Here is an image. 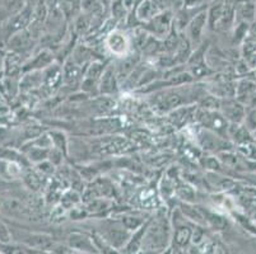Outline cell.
Instances as JSON below:
<instances>
[{"label":"cell","instance_id":"6da1fadb","mask_svg":"<svg viewBox=\"0 0 256 254\" xmlns=\"http://www.w3.org/2000/svg\"><path fill=\"white\" fill-rule=\"evenodd\" d=\"M204 94H206V90L203 81H194L180 87L157 90L146 95L148 97L146 102L154 111L168 115L170 112L182 106L196 104Z\"/></svg>","mask_w":256,"mask_h":254},{"label":"cell","instance_id":"7a4b0ae2","mask_svg":"<svg viewBox=\"0 0 256 254\" xmlns=\"http://www.w3.org/2000/svg\"><path fill=\"white\" fill-rule=\"evenodd\" d=\"M171 238V223L164 214H157L150 219L144 234L142 252L144 254H156L164 252Z\"/></svg>","mask_w":256,"mask_h":254},{"label":"cell","instance_id":"3957f363","mask_svg":"<svg viewBox=\"0 0 256 254\" xmlns=\"http://www.w3.org/2000/svg\"><path fill=\"white\" fill-rule=\"evenodd\" d=\"M97 234L101 235L107 243H110L111 246L115 247L116 249L121 251L126 246L129 242L130 237L132 233L129 232L126 228L121 224V221L114 220V219H106L100 223V229L96 232Z\"/></svg>","mask_w":256,"mask_h":254},{"label":"cell","instance_id":"277c9868","mask_svg":"<svg viewBox=\"0 0 256 254\" xmlns=\"http://www.w3.org/2000/svg\"><path fill=\"white\" fill-rule=\"evenodd\" d=\"M194 123L198 126L220 135L223 139H228V129H230V122L223 117L220 111H209V109H202L198 107L196 113H195Z\"/></svg>","mask_w":256,"mask_h":254},{"label":"cell","instance_id":"5b68a950","mask_svg":"<svg viewBox=\"0 0 256 254\" xmlns=\"http://www.w3.org/2000/svg\"><path fill=\"white\" fill-rule=\"evenodd\" d=\"M195 140H196V144L202 150L206 151V153L210 154H220L222 151L227 150H234V145L227 139H223L220 135L214 134V132L208 131V130L200 127L195 123Z\"/></svg>","mask_w":256,"mask_h":254},{"label":"cell","instance_id":"8992f818","mask_svg":"<svg viewBox=\"0 0 256 254\" xmlns=\"http://www.w3.org/2000/svg\"><path fill=\"white\" fill-rule=\"evenodd\" d=\"M38 43V39L31 33L28 28L13 34L10 38L6 41L9 52L17 53L23 59V61L28 60L34 52H36V46ZM24 64V62H23Z\"/></svg>","mask_w":256,"mask_h":254},{"label":"cell","instance_id":"52a82bcc","mask_svg":"<svg viewBox=\"0 0 256 254\" xmlns=\"http://www.w3.org/2000/svg\"><path fill=\"white\" fill-rule=\"evenodd\" d=\"M174 11L172 9H167V10L158 13L156 17H153L148 22L142 23L140 27L150 36L164 41V39L168 37V34L174 29Z\"/></svg>","mask_w":256,"mask_h":254},{"label":"cell","instance_id":"ba28073f","mask_svg":"<svg viewBox=\"0 0 256 254\" xmlns=\"http://www.w3.org/2000/svg\"><path fill=\"white\" fill-rule=\"evenodd\" d=\"M104 50L111 55L112 59H120L132 51V36L120 28H115L107 34L104 41Z\"/></svg>","mask_w":256,"mask_h":254},{"label":"cell","instance_id":"9c48e42d","mask_svg":"<svg viewBox=\"0 0 256 254\" xmlns=\"http://www.w3.org/2000/svg\"><path fill=\"white\" fill-rule=\"evenodd\" d=\"M34 6L27 3V5L22 10L13 14L4 20V23L2 24V31H3L4 38H6V43L13 34L18 33L23 29H27L31 25L32 19H34Z\"/></svg>","mask_w":256,"mask_h":254},{"label":"cell","instance_id":"30bf717a","mask_svg":"<svg viewBox=\"0 0 256 254\" xmlns=\"http://www.w3.org/2000/svg\"><path fill=\"white\" fill-rule=\"evenodd\" d=\"M64 80V73H62V64L59 61L54 62L51 66L44 70V84L40 92L42 93L46 98L58 94L62 87Z\"/></svg>","mask_w":256,"mask_h":254},{"label":"cell","instance_id":"8fae6325","mask_svg":"<svg viewBox=\"0 0 256 254\" xmlns=\"http://www.w3.org/2000/svg\"><path fill=\"white\" fill-rule=\"evenodd\" d=\"M206 29H208V13H206V10L200 11L196 17L188 23V25L184 31V34L192 43V48H196L206 39L204 33H206Z\"/></svg>","mask_w":256,"mask_h":254},{"label":"cell","instance_id":"7c38bea8","mask_svg":"<svg viewBox=\"0 0 256 254\" xmlns=\"http://www.w3.org/2000/svg\"><path fill=\"white\" fill-rule=\"evenodd\" d=\"M56 61V55L52 50L40 47L28 60L24 61L22 66V74L28 73V71H37V70H45Z\"/></svg>","mask_w":256,"mask_h":254},{"label":"cell","instance_id":"4fadbf2b","mask_svg":"<svg viewBox=\"0 0 256 254\" xmlns=\"http://www.w3.org/2000/svg\"><path fill=\"white\" fill-rule=\"evenodd\" d=\"M248 107L237 101L236 98L220 99V112L230 123H244Z\"/></svg>","mask_w":256,"mask_h":254},{"label":"cell","instance_id":"5bb4252c","mask_svg":"<svg viewBox=\"0 0 256 254\" xmlns=\"http://www.w3.org/2000/svg\"><path fill=\"white\" fill-rule=\"evenodd\" d=\"M10 233L12 234L20 235V239H18V241L24 243L28 248L34 249V251L46 252L48 249H52L54 247V241L50 235L40 234V233H20V230L14 229H10Z\"/></svg>","mask_w":256,"mask_h":254},{"label":"cell","instance_id":"9a60e30c","mask_svg":"<svg viewBox=\"0 0 256 254\" xmlns=\"http://www.w3.org/2000/svg\"><path fill=\"white\" fill-rule=\"evenodd\" d=\"M142 60H143V56L139 52H136V51H132L126 56L120 57V59H112L114 66H115L116 70V75H118V81H120V85L126 80L128 76L132 73V70L140 64Z\"/></svg>","mask_w":256,"mask_h":254},{"label":"cell","instance_id":"2e32d148","mask_svg":"<svg viewBox=\"0 0 256 254\" xmlns=\"http://www.w3.org/2000/svg\"><path fill=\"white\" fill-rule=\"evenodd\" d=\"M98 89L100 95H104V97H114L121 90L120 81H118V75H116V70L115 66H114L112 60L108 62L101 79H100Z\"/></svg>","mask_w":256,"mask_h":254},{"label":"cell","instance_id":"e0dca14e","mask_svg":"<svg viewBox=\"0 0 256 254\" xmlns=\"http://www.w3.org/2000/svg\"><path fill=\"white\" fill-rule=\"evenodd\" d=\"M66 244L73 251L83 254H100L92 237L80 232H73L66 238Z\"/></svg>","mask_w":256,"mask_h":254},{"label":"cell","instance_id":"ac0fdd59","mask_svg":"<svg viewBox=\"0 0 256 254\" xmlns=\"http://www.w3.org/2000/svg\"><path fill=\"white\" fill-rule=\"evenodd\" d=\"M206 179L208 182V185L213 188L216 192H228V191H234L237 188V181L232 177H228L223 173H218V172H210L208 171L206 173Z\"/></svg>","mask_w":256,"mask_h":254},{"label":"cell","instance_id":"d6986e66","mask_svg":"<svg viewBox=\"0 0 256 254\" xmlns=\"http://www.w3.org/2000/svg\"><path fill=\"white\" fill-rule=\"evenodd\" d=\"M196 104H190V106H182L180 108H176L174 111L170 112L168 118L174 126L178 127H188L195 120V113H196Z\"/></svg>","mask_w":256,"mask_h":254},{"label":"cell","instance_id":"ffe728a7","mask_svg":"<svg viewBox=\"0 0 256 254\" xmlns=\"http://www.w3.org/2000/svg\"><path fill=\"white\" fill-rule=\"evenodd\" d=\"M209 5V4H208ZM206 6H196V8H188V6H182L178 10L174 11V27L178 29V32H184L186 29V27L188 25V23L192 22L200 11L206 10Z\"/></svg>","mask_w":256,"mask_h":254},{"label":"cell","instance_id":"44dd1931","mask_svg":"<svg viewBox=\"0 0 256 254\" xmlns=\"http://www.w3.org/2000/svg\"><path fill=\"white\" fill-rule=\"evenodd\" d=\"M228 139L234 144V148L240 145H245V144H248L256 140L252 132L244 123H230Z\"/></svg>","mask_w":256,"mask_h":254},{"label":"cell","instance_id":"7402d4cb","mask_svg":"<svg viewBox=\"0 0 256 254\" xmlns=\"http://www.w3.org/2000/svg\"><path fill=\"white\" fill-rule=\"evenodd\" d=\"M256 94V81L250 78H240L237 79L236 84V99L245 104L246 107L250 104L251 99Z\"/></svg>","mask_w":256,"mask_h":254},{"label":"cell","instance_id":"603a6c76","mask_svg":"<svg viewBox=\"0 0 256 254\" xmlns=\"http://www.w3.org/2000/svg\"><path fill=\"white\" fill-rule=\"evenodd\" d=\"M178 210L181 211L185 219H188V221H192L195 225H199V227H208L206 225V215H204L203 207L198 206L195 204H188V202H180L178 205Z\"/></svg>","mask_w":256,"mask_h":254},{"label":"cell","instance_id":"cb8c5ba5","mask_svg":"<svg viewBox=\"0 0 256 254\" xmlns=\"http://www.w3.org/2000/svg\"><path fill=\"white\" fill-rule=\"evenodd\" d=\"M44 84V70L37 71H28L24 73L20 81V92H34L40 90Z\"/></svg>","mask_w":256,"mask_h":254},{"label":"cell","instance_id":"d4e9b609","mask_svg":"<svg viewBox=\"0 0 256 254\" xmlns=\"http://www.w3.org/2000/svg\"><path fill=\"white\" fill-rule=\"evenodd\" d=\"M192 229L188 225H185V216L182 215L180 223L174 225V243L180 249H184L188 247V244L192 242Z\"/></svg>","mask_w":256,"mask_h":254},{"label":"cell","instance_id":"484cf974","mask_svg":"<svg viewBox=\"0 0 256 254\" xmlns=\"http://www.w3.org/2000/svg\"><path fill=\"white\" fill-rule=\"evenodd\" d=\"M82 204V193L73 190V188H66V190L62 192L59 202V205L65 210V211H70V210L80 206Z\"/></svg>","mask_w":256,"mask_h":254},{"label":"cell","instance_id":"4316f807","mask_svg":"<svg viewBox=\"0 0 256 254\" xmlns=\"http://www.w3.org/2000/svg\"><path fill=\"white\" fill-rule=\"evenodd\" d=\"M86 209L88 211V215L101 216L104 213H107L111 207L114 206V202L111 199H106V197H100V199L92 200V201L84 204Z\"/></svg>","mask_w":256,"mask_h":254},{"label":"cell","instance_id":"83f0119b","mask_svg":"<svg viewBox=\"0 0 256 254\" xmlns=\"http://www.w3.org/2000/svg\"><path fill=\"white\" fill-rule=\"evenodd\" d=\"M118 220H120L121 224H122V225H124V227L132 233H134V232H136L138 229H140L144 224L148 221L146 219H144V216H140V215H138V214H134V213L121 214Z\"/></svg>","mask_w":256,"mask_h":254},{"label":"cell","instance_id":"f1b7e54d","mask_svg":"<svg viewBox=\"0 0 256 254\" xmlns=\"http://www.w3.org/2000/svg\"><path fill=\"white\" fill-rule=\"evenodd\" d=\"M108 5H110V18H112L118 24H120L121 22H126L130 10L124 5L122 0H111Z\"/></svg>","mask_w":256,"mask_h":254},{"label":"cell","instance_id":"f546056e","mask_svg":"<svg viewBox=\"0 0 256 254\" xmlns=\"http://www.w3.org/2000/svg\"><path fill=\"white\" fill-rule=\"evenodd\" d=\"M251 23L248 22H237L234 24V29L231 32V42L234 47H241L242 42L245 41L246 36L248 34V31H250Z\"/></svg>","mask_w":256,"mask_h":254},{"label":"cell","instance_id":"4dcf8cb0","mask_svg":"<svg viewBox=\"0 0 256 254\" xmlns=\"http://www.w3.org/2000/svg\"><path fill=\"white\" fill-rule=\"evenodd\" d=\"M23 182H24L26 187L28 188L32 192H38L41 188L44 187V182H45V177H42L37 171L27 172L23 174Z\"/></svg>","mask_w":256,"mask_h":254},{"label":"cell","instance_id":"1f68e13d","mask_svg":"<svg viewBox=\"0 0 256 254\" xmlns=\"http://www.w3.org/2000/svg\"><path fill=\"white\" fill-rule=\"evenodd\" d=\"M48 134H50L51 140H52L54 148L59 149L65 155H68L69 140L66 137V134L64 131H60V130H52V131H48Z\"/></svg>","mask_w":256,"mask_h":254},{"label":"cell","instance_id":"d6a6232c","mask_svg":"<svg viewBox=\"0 0 256 254\" xmlns=\"http://www.w3.org/2000/svg\"><path fill=\"white\" fill-rule=\"evenodd\" d=\"M28 3V0H0V10L6 11L8 17L22 10Z\"/></svg>","mask_w":256,"mask_h":254},{"label":"cell","instance_id":"836d02e7","mask_svg":"<svg viewBox=\"0 0 256 254\" xmlns=\"http://www.w3.org/2000/svg\"><path fill=\"white\" fill-rule=\"evenodd\" d=\"M51 149H42V148H36V146H32L30 148V150L27 151V158H28L30 162L34 163V165L38 164L41 162H45L48 159V154H50Z\"/></svg>","mask_w":256,"mask_h":254},{"label":"cell","instance_id":"e575fe53","mask_svg":"<svg viewBox=\"0 0 256 254\" xmlns=\"http://www.w3.org/2000/svg\"><path fill=\"white\" fill-rule=\"evenodd\" d=\"M34 171L38 172L40 174L42 177H52L56 174L58 168L50 162V160H45V162H41L38 164H36V168H34Z\"/></svg>","mask_w":256,"mask_h":254},{"label":"cell","instance_id":"d590c367","mask_svg":"<svg viewBox=\"0 0 256 254\" xmlns=\"http://www.w3.org/2000/svg\"><path fill=\"white\" fill-rule=\"evenodd\" d=\"M244 125L250 130L252 134L256 132V107H250L246 111V117L244 121Z\"/></svg>","mask_w":256,"mask_h":254},{"label":"cell","instance_id":"8d00e7d4","mask_svg":"<svg viewBox=\"0 0 256 254\" xmlns=\"http://www.w3.org/2000/svg\"><path fill=\"white\" fill-rule=\"evenodd\" d=\"M65 157H66V155H65L62 151H60L59 149H56V148H52L50 150V154H48V160H50V162L52 163L55 167L59 168L64 164Z\"/></svg>","mask_w":256,"mask_h":254},{"label":"cell","instance_id":"74e56055","mask_svg":"<svg viewBox=\"0 0 256 254\" xmlns=\"http://www.w3.org/2000/svg\"><path fill=\"white\" fill-rule=\"evenodd\" d=\"M10 241H12L10 229L6 227L3 221L0 220V242H2V243H9Z\"/></svg>","mask_w":256,"mask_h":254},{"label":"cell","instance_id":"f35d334b","mask_svg":"<svg viewBox=\"0 0 256 254\" xmlns=\"http://www.w3.org/2000/svg\"><path fill=\"white\" fill-rule=\"evenodd\" d=\"M208 4H209L208 0H184V6H188V8L206 6Z\"/></svg>","mask_w":256,"mask_h":254},{"label":"cell","instance_id":"ab89813d","mask_svg":"<svg viewBox=\"0 0 256 254\" xmlns=\"http://www.w3.org/2000/svg\"><path fill=\"white\" fill-rule=\"evenodd\" d=\"M152 1L160 11L171 9V0H152Z\"/></svg>","mask_w":256,"mask_h":254},{"label":"cell","instance_id":"60d3db41","mask_svg":"<svg viewBox=\"0 0 256 254\" xmlns=\"http://www.w3.org/2000/svg\"><path fill=\"white\" fill-rule=\"evenodd\" d=\"M184 6V0H171V9L174 11L178 10Z\"/></svg>","mask_w":256,"mask_h":254},{"label":"cell","instance_id":"b9f144b4","mask_svg":"<svg viewBox=\"0 0 256 254\" xmlns=\"http://www.w3.org/2000/svg\"><path fill=\"white\" fill-rule=\"evenodd\" d=\"M4 57L6 56H3L0 52V71H4Z\"/></svg>","mask_w":256,"mask_h":254},{"label":"cell","instance_id":"7bdbcfd3","mask_svg":"<svg viewBox=\"0 0 256 254\" xmlns=\"http://www.w3.org/2000/svg\"><path fill=\"white\" fill-rule=\"evenodd\" d=\"M4 185H6V182H4V181H3V179L0 178V187H3V186H4Z\"/></svg>","mask_w":256,"mask_h":254},{"label":"cell","instance_id":"ee69618b","mask_svg":"<svg viewBox=\"0 0 256 254\" xmlns=\"http://www.w3.org/2000/svg\"><path fill=\"white\" fill-rule=\"evenodd\" d=\"M254 136H255V139H256V132H255V134H254Z\"/></svg>","mask_w":256,"mask_h":254},{"label":"cell","instance_id":"f6af8a7d","mask_svg":"<svg viewBox=\"0 0 256 254\" xmlns=\"http://www.w3.org/2000/svg\"><path fill=\"white\" fill-rule=\"evenodd\" d=\"M107 1H108V3H110V1H111V0H107Z\"/></svg>","mask_w":256,"mask_h":254}]
</instances>
